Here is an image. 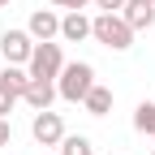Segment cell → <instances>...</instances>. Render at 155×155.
<instances>
[{
    "instance_id": "1",
    "label": "cell",
    "mask_w": 155,
    "mask_h": 155,
    "mask_svg": "<svg viewBox=\"0 0 155 155\" xmlns=\"http://www.w3.org/2000/svg\"><path fill=\"white\" fill-rule=\"evenodd\" d=\"M91 86H95V65H86V61H65L61 78H56V95H61L65 104H82L86 95H91Z\"/></svg>"
},
{
    "instance_id": "2",
    "label": "cell",
    "mask_w": 155,
    "mask_h": 155,
    "mask_svg": "<svg viewBox=\"0 0 155 155\" xmlns=\"http://www.w3.org/2000/svg\"><path fill=\"white\" fill-rule=\"evenodd\" d=\"M91 39L104 43V48H112V52L134 48V30H129V22L121 13H95L91 17Z\"/></svg>"
},
{
    "instance_id": "3",
    "label": "cell",
    "mask_w": 155,
    "mask_h": 155,
    "mask_svg": "<svg viewBox=\"0 0 155 155\" xmlns=\"http://www.w3.org/2000/svg\"><path fill=\"white\" fill-rule=\"evenodd\" d=\"M61 69H65V52H61L56 39H52V43H35L30 61H26V73L35 78V82H56Z\"/></svg>"
},
{
    "instance_id": "4",
    "label": "cell",
    "mask_w": 155,
    "mask_h": 155,
    "mask_svg": "<svg viewBox=\"0 0 155 155\" xmlns=\"http://www.w3.org/2000/svg\"><path fill=\"white\" fill-rule=\"evenodd\" d=\"M30 134H35V142L39 147H61L65 138V121H61V112H35V121H30Z\"/></svg>"
},
{
    "instance_id": "5",
    "label": "cell",
    "mask_w": 155,
    "mask_h": 155,
    "mask_svg": "<svg viewBox=\"0 0 155 155\" xmlns=\"http://www.w3.org/2000/svg\"><path fill=\"white\" fill-rule=\"evenodd\" d=\"M35 52V39L26 30H5L0 35V56H5V65H26Z\"/></svg>"
},
{
    "instance_id": "6",
    "label": "cell",
    "mask_w": 155,
    "mask_h": 155,
    "mask_svg": "<svg viewBox=\"0 0 155 155\" xmlns=\"http://www.w3.org/2000/svg\"><path fill=\"white\" fill-rule=\"evenodd\" d=\"M26 35L35 39V43H52V39H61V17H56L52 9H35L30 22H26Z\"/></svg>"
},
{
    "instance_id": "7",
    "label": "cell",
    "mask_w": 155,
    "mask_h": 155,
    "mask_svg": "<svg viewBox=\"0 0 155 155\" xmlns=\"http://www.w3.org/2000/svg\"><path fill=\"white\" fill-rule=\"evenodd\" d=\"M52 99H61V95H56V82H30V86H26V95H22V104H26V108H35V112H48V108H52Z\"/></svg>"
},
{
    "instance_id": "8",
    "label": "cell",
    "mask_w": 155,
    "mask_h": 155,
    "mask_svg": "<svg viewBox=\"0 0 155 155\" xmlns=\"http://www.w3.org/2000/svg\"><path fill=\"white\" fill-rule=\"evenodd\" d=\"M61 39H65V43H82V39H91V17H86V13H65V17H61Z\"/></svg>"
},
{
    "instance_id": "9",
    "label": "cell",
    "mask_w": 155,
    "mask_h": 155,
    "mask_svg": "<svg viewBox=\"0 0 155 155\" xmlns=\"http://www.w3.org/2000/svg\"><path fill=\"white\" fill-rule=\"evenodd\" d=\"M121 17L129 22L134 35H138V30H151V26H155V5H125Z\"/></svg>"
},
{
    "instance_id": "10",
    "label": "cell",
    "mask_w": 155,
    "mask_h": 155,
    "mask_svg": "<svg viewBox=\"0 0 155 155\" xmlns=\"http://www.w3.org/2000/svg\"><path fill=\"white\" fill-rule=\"evenodd\" d=\"M82 108H86L91 116H108V112H112V91L95 82V86H91V95L82 99Z\"/></svg>"
},
{
    "instance_id": "11",
    "label": "cell",
    "mask_w": 155,
    "mask_h": 155,
    "mask_svg": "<svg viewBox=\"0 0 155 155\" xmlns=\"http://www.w3.org/2000/svg\"><path fill=\"white\" fill-rule=\"evenodd\" d=\"M0 82H5L9 91H17V95H26V86L35 82V78L26 73V65H5V69H0Z\"/></svg>"
},
{
    "instance_id": "12",
    "label": "cell",
    "mask_w": 155,
    "mask_h": 155,
    "mask_svg": "<svg viewBox=\"0 0 155 155\" xmlns=\"http://www.w3.org/2000/svg\"><path fill=\"white\" fill-rule=\"evenodd\" d=\"M134 129L147 134V138H155V104L151 99H142L138 108H134Z\"/></svg>"
},
{
    "instance_id": "13",
    "label": "cell",
    "mask_w": 155,
    "mask_h": 155,
    "mask_svg": "<svg viewBox=\"0 0 155 155\" xmlns=\"http://www.w3.org/2000/svg\"><path fill=\"white\" fill-rule=\"evenodd\" d=\"M56 155H91V138H86V134H65Z\"/></svg>"
},
{
    "instance_id": "14",
    "label": "cell",
    "mask_w": 155,
    "mask_h": 155,
    "mask_svg": "<svg viewBox=\"0 0 155 155\" xmlns=\"http://www.w3.org/2000/svg\"><path fill=\"white\" fill-rule=\"evenodd\" d=\"M17 104H22V95H17V91H9L5 82H0V116H9Z\"/></svg>"
},
{
    "instance_id": "15",
    "label": "cell",
    "mask_w": 155,
    "mask_h": 155,
    "mask_svg": "<svg viewBox=\"0 0 155 155\" xmlns=\"http://www.w3.org/2000/svg\"><path fill=\"white\" fill-rule=\"evenodd\" d=\"M91 5L99 9V13H121V9L129 5V0H91Z\"/></svg>"
},
{
    "instance_id": "16",
    "label": "cell",
    "mask_w": 155,
    "mask_h": 155,
    "mask_svg": "<svg viewBox=\"0 0 155 155\" xmlns=\"http://www.w3.org/2000/svg\"><path fill=\"white\" fill-rule=\"evenodd\" d=\"M91 0H52V9H65V13H82Z\"/></svg>"
},
{
    "instance_id": "17",
    "label": "cell",
    "mask_w": 155,
    "mask_h": 155,
    "mask_svg": "<svg viewBox=\"0 0 155 155\" xmlns=\"http://www.w3.org/2000/svg\"><path fill=\"white\" fill-rule=\"evenodd\" d=\"M13 142V125H9V116H0V151H5Z\"/></svg>"
},
{
    "instance_id": "18",
    "label": "cell",
    "mask_w": 155,
    "mask_h": 155,
    "mask_svg": "<svg viewBox=\"0 0 155 155\" xmlns=\"http://www.w3.org/2000/svg\"><path fill=\"white\" fill-rule=\"evenodd\" d=\"M129 5H155V0H129Z\"/></svg>"
},
{
    "instance_id": "19",
    "label": "cell",
    "mask_w": 155,
    "mask_h": 155,
    "mask_svg": "<svg viewBox=\"0 0 155 155\" xmlns=\"http://www.w3.org/2000/svg\"><path fill=\"white\" fill-rule=\"evenodd\" d=\"M0 69H5V56H0Z\"/></svg>"
},
{
    "instance_id": "20",
    "label": "cell",
    "mask_w": 155,
    "mask_h": 155,
    "mask_svg": "<svg viewBox=\"0 0 155 155\" xmlns=\"http://www.w3.org/2000/svg\"><path fill=\"white\" fill-rule=\"evenodd\" d=\"M5 5H9V0H0V9H5Z\"/></svg>"
},
{
    "instance_id": "21",
    "label": "cell",
    "mask_w": 155,
    "mask_h": 155,
    "mask_svg": "<svg viewBox=\"0 0 155 155\" xmlns=\"http://www.w3.org/2000/svg\"><path fill=\"white\" fill-rule=\"evenodd\" d=\"M151 155H155V151H151Z\"/></svg>"
}]
</instances>
